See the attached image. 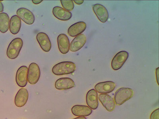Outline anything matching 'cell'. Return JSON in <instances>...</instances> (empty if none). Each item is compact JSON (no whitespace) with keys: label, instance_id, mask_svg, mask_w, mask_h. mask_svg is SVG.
Wrapping results in <instances>:
<instances>
[{"label":"cell","instance_id":"6da1fadb","mask_svg":"<svg viewBox=\"0 0 159 119\" xmlns=\"http://www.w3.org/2000/svg\"><path fill=\"white\" fill-rule=\"evenodd\" d=\"M76 65L73 62L65 61L55 65L52 68V72L57 76H62L73 73L76 70Z\"/></svg>","mask_w":159,"mask_h":119},{"label":"cell","instance_id":"7a4b0ae2","mask_svg":"<svg viewBox=\"0 0 159 119\" xmlns=\"http://www.w3.org/2000/svg\"><path fill=\"white\" fill-rule=\"evenodd\" d=\"M134 92L130 88L121 87L118 89L115 93L114 101L118 106H120L132 98Z\"/></svg>","mask_w":159,"mask_h":119},{"label":"cell","instance_id":"3957f363","mask_svg":"<svg viewBox=\"0 0 159 119\" xmlns=\"http://www.w3.org/2000/svg\"><path fill=\"white\" fill-rule=\"evenodd\" d=\"M23 42L20 38L13 39L8 45L7 51V55L9 59H15L19 56L22 49Z\"/></svg>","mask_w":159,"mask_h":119},{"label":"cell","instance_id":"277c9868","mask_svg":"<svg viewBox=\"0 0 159 119\" xmlns=\"http://www.w3.org/2000/svg\"><path fill=\"white\" fill-rule=\"evenodd\" d=\"M129 57V54L126 51L118 52L112 59L111 63L112 69L114 70H118L121 68Z\"/></svg>","mask_w":159,"mask_h":119},{"label":"cell","instance_id":"5b68a950","mask_svg":"<svg viewBox=\"0 0 159 119\" xmlns=\"http://www.w3.org/2000/svg\"><path fill=\"white\" fill-rule=\"evenodd\" d=\"M41 76L40 69L38 64L32 63L28 68V81L31 85H34L39 81Z\"/></svg>","mask_w":159,"mask_h":119},{"label":"cell","instance_id":"8992f818","mask_svg":"<svg viewBox=\"0 0 159 119\" xmlns=\"http://www.w3.org/2000/svg\"><path fill=\"white\" fill-rule=\"evenodd\" d=\"M28 68L26 66H22L17 71L16 75V82L19 87H24L28 83Z\"/></svg>","mask_w":159,"mask_h":119},{"label":"cell","instance_id":"52a82bcc","mask_svg":"<svg viewBox=\"0 0 159 119\" xmlns=\"http://www.w3.org/2000/svg\"><path fill=\"white\" fill-rule=\"evenodd\" d=\"M16 14L20 19L28 25H32L35 22L34 15L26 8H19L16 11Z\"/></svg>","mask_w":159,"mask_h":119},{"label":"cell","instance_id":"ba28073f","mask_svg":"<svg viewBox=\"0 0 159 119\" xmlns=\"http://www.w3.org/2000/svg\"><path fill=\"white\" fill-rule=\"evenodd\" d=\"M116 87L115 82L107 81L100 82L95 86V90L100 94H107L113 92Z\"/></svg>","mask_w":159,"mask_h":119},{"label":"cell","instance_id":"9c48e42d","mask_svg":"<svg viewBox=\"0 0 159 119\" xmlns=\"http://www.w3.org/2000/svg\"><path fill=\"white\" fill-rule=\"evenodd\" d=\"M93 12L101 22L105 23L108 20L109 13L104 6L101 4H96L92 6Z\"/></svg>","mask_w":159,"mask_h":119},{"label":"cell","instance_id":"30bf717a","mask_svg":"<svg viewBox=\"0 0 159 119\" xmlns=\"http://www.w3.org/2000/svg\"><path fill=\"white\" fill-rule=\"evenodd\" d=\"M36 39L42 49L45 52H49L52 48V43L49 36L43 32H39L37 34Z\"/></svg>","mask_w":159,"mask_h":119},{"label":"cell","instance_id":"8fae6325","mask_svg":"<svg viewBox=\"0 0 159 119\" xmlns=\"http://www.w3.org/2000/svg\"><path fill=\"white\" fill-rule=\"evenodd\" d=\"M29 94L26 89L22 88L18 90L15 98V105L18 107H22L27 103Z\"/></svg>","mask_w":159,"mask_h":119},{"label":"cell","instance_id":"7c38bea8","mask_svg":"<svg viewBox=\"0 0 159 119\" xmlns=\"http://www.w3.org/2000/svg\"><path fill=\"white\" fill-rule=\"evenodd\" d=\"M75 87L74 81L69 77H62L58 79L55 83V87L59 90H66Z\"/></svg>","mask_w":159,"mask_h":119},{"label":"cell","instance_id":"4fadbf2b","mask_svg":"<svg viewBox=\"0 0 159 119\" xmlns=\"http://www.w3.org/2000/svg\"><path fill=\"white\" fill-rule=\"evenodd\" d=\"M98 98L107 111L112 112L114 110L116 103L113 98L108 94H100L98 96Z\"/></svg>","mask_w":159,"mask_h":119},{"label":"cell","instance_id":"5bb4252c","mask_svg":"<svg viewBox=\"0 0 159 119\" xmlns=\"http://www.w3.org/2000/svg\"><path fill=\"white\" fill-rule=\"evenodd\" d=\"M86 103L92 110H96L98 107V98L97 92L92 89L88 92L86 96Z\"/></svg>","mask_w":159,"mask_h":119},{"label":"cell","instance_id":"9a60e30c","mask_svg":"<svg viewBox=\"0 0 159 119\" xmlns=\"http://www.w3.org/2000/svg\"><path fill=\"white\" fill-rule=\"evenodd\" d=\"M86 42V36L83 34L75 37L70 45V50L71 51L76 52L82 49Z\"/></svg>","mask_w":159,"mask_h":119},{"label":"cell","instance_id":"2e32d148","mask_svg":"<svg viewBox=\"0 0 159 119\" xmlns=\"http://www.w3.org/2000/svg\"><path fill=\"white\" fill-rule=\"evenodd\" d=\"M57 44L60 52L62 54H66L70 50V41L67 35L62 33L58 35Z\"/></svg>","mask_w":159,"mask_h":119},{"label":"cell","instance_id":"e0dca14e","mask_svg":"<svg viewBox=\"0 0 159 119\" xmlns=\"http://www.w3.org/2000/svg\"><path fill=\"white\" fill-rule=\"evenodd\" d=\"M86 24L84 22H79L71 25L68 30L69 36L75 37L81 34L86 30Z\"/></svg>","mask_w":159,"mask_h":119},{"label":"cell","instance_id":"ac0fdd59","mask_svg":"<svg viewBox=\"0 0 159 119\" xmlns=\"http://www.w3.org/2000/svg\"><path fill=\"white\" fill-rule=\"evenodd\" d=\"M71 112L76 117H86L92 114V110L87 106L76 105L72 107Z\"/></svg>","mask_w":159,"mask_h":119},{"label":"cell","instance_id":"d6986e66","mask_svg":"<svg viewBox=\"0 0 159 119\" xmlns=\"http://www.w3.org/2000/svg\"><path fill=\"white\" fill-rule=\"evenodd\" d=\"M52 14L55 17L61 21H68L72 17L71 12L61 7H55L52 9Z\"/></svg>","mask_w":159,"mask_h":119},{"label":"cell","instance_id":"ffe728a7","mask_svg":"<svg viewBox=\"0 0 159 119\" xmlns=\"http://www.w3.org/2000/svg\"><path fill=\"white\" fill-rule=\"evenodd\" d=\"M21 27V19L17 15H14L10 20V32L13 35H16L19 32Z\"/></svg>","mask_w":159,"mask_h":119},{"label":"cell","instance_id":"44dd1931","mask_svg":"<svg viewBox=\"0 0 159 119\" xmlns=\"http://www.w3.org/2000/svg\"><path fill=\"white\" fill-rule=\"evenodd\" d=\"M10 18L9 15L5 12L0 13V32L4 33L9 28Z\"/></svg>","mask_w":159,"mask_h":119},{"label":"cell","instance_id":"7402d4cb","mask_svg":"<svg viewBox=\"0 0 159 119\" xmlns=\"http://www.w3.org/2000/svg\"><path fill=\"white\" fill-rule=\"evenodd\" d=\"M61 3L64 9L68 11H71L75 7L74 4L72 1H61Z\"/></svg>","mask_w":159,"mask_h":119},{"label":"cell","instance_id":"603a6c76","mask_svg":"<svg viewBox=\"0 0 159 119\" xmlns=\"http://www.w3.org/2000/svg\"><path fill=\"white\" fill-rule=\"evenodd\" d=\"M150 119H159V109L157 108L152 113Z\"/></svg>","mask_w":159,"mask_h":119},{"label":"cell","instance_id":"cb8c5ba5","mask_svg":"<svg viewBox=\"0 0 159 119\" xmlns=\"http://www.w3.org/2000/svg\"><path fill=\"white\" fill-rule=\"evenodd\" d=\"M156 78H157V83L159 85V68H157L156 70Z\"/></svg>","mask_w":159,"mask_h":119},{"label":"cell","instance_id":"d4e9b609","mask_svg":"<svg viewBox=\"0 0 159 119\" xmlns=\"http://www.w3.org/2000/svg\"><path fill=\"white\" fill-rule=\"evenodd\" d=\"M4 11V6L1 1H0V13H2Z\"/></svg>","mask_w":159,"mask_h":119},{"label":"cell","instance_id":"484cf974","mask_svg":"<svg viewBox=\"0 0 159 119\" xmlns=\"http://www.w3.org/2000/svg\"><path fill=\"white\" fill-rule=\"evenodd\" d=\"M73 2H74L75 3L77 4L78 5H82L83 4L84 1H74Z\"/></svg>","mask_w":159,"mask_h":119},{"label":"cell","instance_id":"4316f807","mask_svg":"<svg viewBox=\"0 0 159 119\" xmlns=\"http://www.w3.org/2000/svg\"><path fill=\"white\" fill-rule=\"evenodd\" d=\"M32 2L35 5H38L43 2V1H32Z\"/></svg>","mask_w":159,"mask_h":119},{"label":"cell","instance_id":"83f0119b","mask_svg":"<svg viewBox=\"0 0 159 119\" xmlns=\"http://www.w3.org/2000/svg\"><path fill=\"white\" fill-rule=\"evenodd\" d=\"M73 119H87V118L84 117H79Z\"/></svg>","mask_w":159,"mask_h":119}]
</instances>
